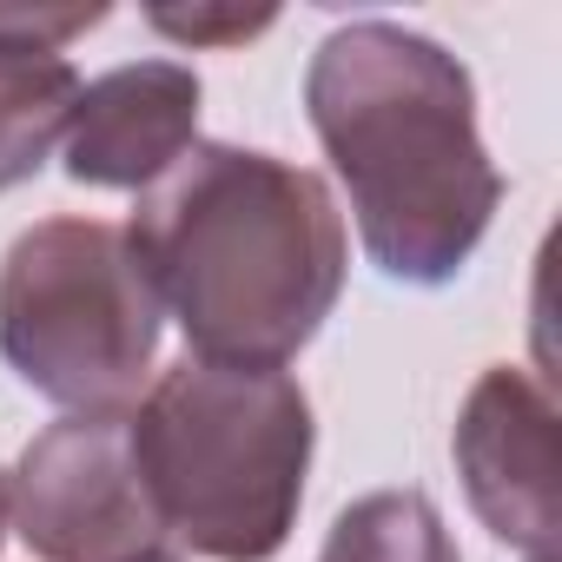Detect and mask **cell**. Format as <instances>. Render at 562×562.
<instances>
[{
  "label": "cell",
  "instance_id": "cell-1",
  "mask_svg": "<svg viewBox=\"0 0 562 562\" xmlns=\"http://www.w3.org/2000/svg\"><path fill=\"white\" fill-rule=\"evenodd\" d=\"M126 245L192 358L285 371L338 312L351 238L331 186L258 146L199 139L139 192Z\"/></svg>",
  "mask_w": 562,
  "mask_h": 562
},
{
  "label": "cell",
  "instance_id": "cell-2",
  "mask_svg": "<svg viewBox=\"0 0 562 562\" xmlns=\"http://www.w3.org/2000/svg\"><path fill=\"white\" fill-rule=\"evenodd\" d=\"M305 113L371 265L397 285H450L503 205L470 67L397 21H351L312 54Z\"/></svg>",
  "mask_w": 562,
  "mask_h": 562
},
{
  "label": "cell",
  "instance_id": "cell-3",
  "mask_svg": "<svg viewBox=\"0 0 562 562\" xmlns=\"http://www.w3.org/2000/svg\"><path fill=\"white\" fill-rule=\"evenodd\" d=\"M166 536L212 562H271L292 542L312 470V397L292 371L186 358L126 411Z\"/></svg>",
  "mask_w": 562,
  "mask_h": 562
},
{
  "label": "cell",
  "instance_id": "cell-4",
  "mask_svg": "<svg viewBox=\"0 0 562 562\" xmlns=\"http://www.w3.org/2000/svg\"><path fill=\"white\" fill-rule=\"evenodd\" d=\"M159 299L106 218H41L0 258V358L67 411H126L159 351Z\"/></svg>",
  "mask_w": 562,
  "mask_h": 562
},
{
  "label": "cell",
  "instance_id": "cell-5",
  "mask_svg": "<svg viewBox=\"0 0 562 562\" xmlns=\"http://www.w3.org/2000/svg\"><path fill=\"white\" fill-rule=\"evenodd\" d=\"M8 529L34 562H159L172 536L139 476L126 411L47 424L8 476Z\"/></svg>",
  "mask_w": 562,
  "mask_h": 562
},
{
  "label": "cell",
  "instance_id": "cell-6",
  "mask_svg": "<svg viewBox=\"0 0 562 562\" xmlns=\"http://www.w3.org/2000/svg\"><path fill=\"white\" fill-rule=\"evenodd\" d=\"M457 476L483 529L509 549L555 555L562 476H555V397L522 364H490L457 417Z\"/></svg>",
  "mask_w": 562,
  "mask_h": 562
},
{
  "label": "cell",
  "instance_id": "cell-7",
  "mask_svg": "<svg viewBox=\"0 0 562 562\" xmlns=\"http://www.w3.org/2000/svg\"><path fill=\"white\" fill-rule=\"evenodd\" d=\"M199 74L186 60H126L80 87L60 159L74 186L146 192L199 146Z\"/></svg>",
  "mask_w": 562,
  "mask_h": 562
},
{
  "label": "cell",
  "instance_id": "cell-8",
  "mask_svg": "<svg viewBox=\"0 0 562 562\" xmlns=\"http://www.w3.org/2000/svg\"><path fill=\"white\" fill-rule=\"evenodd\" d=\"M80 100V74L60 54H21L0 47V192L27 186L54 146L67 139Z\"/></svg>",
  "mask_w": 562,
  "mask_h": 562
},
{
  "label": "cell",
  "instance_id": "cell-9",
  "mask_svg": "<svg viewBox=\"0 0 562 562\" xmlns=\"http://www.w3.org/2000/svg\"><path fill=\"white\" fill-rule=\"evenodd\" d=\"M318 562H463V555L424 490H378L331 522Z\"/></svg>",
  "mask_w": 562,
  "mask_h": 562
},
{
  "label": "cell",
  "instance_id": "cell-10",
  "mask_svg": "<svg viewBox=\"0 0 562 562\" xmlns=\"http://www.w3.org/2000/svg\"><path fill=\"white\" fill-rule=\"evenodd\" d=\"M166 41H186V47H232V41H251V34H265L278 14L271 8H153L146 14Z\"/></svg>",
  "mask_w": 562,
  "mask_h": 562
},
{
  "label": "cell",
  "instance_id": "cell-11",
  "mask_svg": "<svg viewBox=\"0 0 562 562\" xmlns=\"http://www.w3.org/2000/svg\"><path fill=\"white\" fill-rule=\"evenodd\" d=\"M100 21H106V8H0V47L60 54L74 34H87Z\"/></svg>",
  "mask_w": 562,
  "mask_h": 562
},
{
  "label": "cell",
  "instance_id": "cell-12",
  "mask_svg": "<svg viewBox=\"0 0 562 562\" xmlns=\"http://www.w3.org/2000/svg\"><path fill=\"white\" fill-rule=\"evenodd\" d=\"M0 542H8V476H0Z\"/></svg>",
  "mask_w": 562,
  "mask_h": 562
},
{
  "label": "cell",
  "instance_id": "cell-13",
  "mask_svg": "<svg viewBox=\"0 0 562 562\" xmlns=\"http://www.w3.org/2000/svg\"><path fill=\"white\" fill-rule=\"evenodd\" d=\"M536 562H549V555H536Z\"/></svg>",
  "mask_w": 562,
  "mask_h": 562
},
{
  "label": "cell",
  "instance_id": "cell-14",
  "mask_svg": "<svg viewBox=\"0 0 562 562\" xmlns=\"http://www.w3.org/2000/svg\"><path fill=\"white\" fill-rule=\"evenodd\" d=\"M159 562H172V555H159Z\"/></svg>",
  "mask_w": 562,
  "mask_h": 562
}]
</instances>
